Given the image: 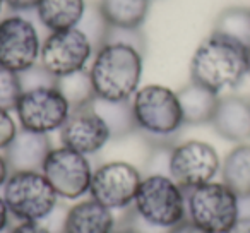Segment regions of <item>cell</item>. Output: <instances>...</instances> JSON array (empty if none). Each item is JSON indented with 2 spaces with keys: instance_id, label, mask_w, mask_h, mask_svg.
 <instances>
[{
  "instance_id": "1",
  "label": "cell",
  "mask_w": 250,
  "mask_h": 233,
  "mask_svg": "<svg viewBox=\"0 0 250 233\" xmlns=\"http://www.w3.org/2000/svg\"><path fill=\"white\" fill-rule=\"evenodd\" d=\"M144 53L125 43H103L89 64V79L98 100L130 101L141 87Z\"/></svg>"
},
{
  "instance_id": "2",
  "label": "cell",
  "mask_w": 250,
  "mask_h": 233,
  "mask_svg": "<svg viewBox=\"0 0 250 233\" xmlns=\"http://www.w3.org/2000/svg\"><path fill=\"white\" fill-rule=\"evenodd\" d=\"M247 74V46L211 33L190 59V81L223 94L242 84Z\"/></svg>"
},
{
  "instance_id": "3",
  "label": "cell",
  "mask_w": 250,
  "mask_h": 233,
  "mask_svg": "<svg viewBox=\"0 0 250 233\" xmlns=\"http://www.w3.org/2000/svg\"><path fill=\"white\" fill-rule=\"evenodd\" d=\"M137 132L153 146H173V139L185 126L177 91L163 84H147L130 98Z\"/></svg>"
},
{
  "instance_id": "4",
  "label": "cell",
  "mask_w": 250,
  "mask_h": 233,
  "mask_svg": "<svg viewBox=\"0 0 250 233\" xmlns=\"http://www.w3.org/2000/svg\"><path fill=\"white\" fill-rule=\"evenodd\" d=\"M132 212L144 225L165 233L187 219V191L168 173H147L134 199Z\"/></svg>"
},
{
  "instance_id": "5",
  "label": "cell",
  "mask_w": 250,
  "mask_h": 233,
  "mask_svg": "<svg viewBox=\"0 0 250 233\" xmlns=\"http://www.w3.org/2000/svg\"><path fill=\"white\" fill-rule=\"evenodd\" d=\"M12 219L43 223L55 212L60 197L40 170L11 171L0 189Z\"/></svg>"
},
{
  "instance_id": "6",
  "label": "cell",
  "mask_w": 250,
  "mask_h": 233,
  "mask_svg": "<svg viewBox=\"0 0 250 233\" xmlns=\"http://www.w3.org/2000/svg\"><path fill=\"white\" fill-rule=\"evenodd\" d=\"M240 218V197L221 180L187 191V219L208 233H228Z\"/></svg>"
},
{
  "instance_id": "7",
  "label": "cell",
  "mask_w": 250,
  "mask_h": 233,
  "mask_svg": "<svg viewBox=\"0 0 250 233\" xmlns=\"http://www.w3.org/2000/svg\"><path fill=\"white\" fill-rule=\"evenodd\" d=\"M70 111L72 106L57 83L22 89L21 98L14 108L21 129L46 136L62 129Z\"/></svg>"
},
{
  "instance_id": "8",
  "label": "cell",
  "mask_w": 250,
  "mask_h": 233,
  "mask_svg": "<svg viewBox=\"0 0 250 233\" xmlns=\"http://www.w3.org/2000/svg\"><path fill=\"white\" fill-rule=\"evenodd\" d=\"M96 46L81 28L48 33L42 45L40 65L53 77L62 79L86 70L93 60Z\"/></svg>"
},
{
  "instance_id": "9",
  "label": "cell",
  "mask_w": 250,
  "mask_h": 233,
  "mask_svg": "<svg viewBox=\"0 0 250 233\" xmlns=\"http://www.w3.org/2000/svg\"><path fill=\"white\" fill-rule=\"evenodd\" d=\"M219 171L221 158L212 144L190 139L170 148L167 173L185 191L216 180Z\"/></svg>"
},
{
  "instance_id": "10",
  "label": "cell",
  "mask_w": 250,
  "mask_h": 233,
  "mask_svg": "<svg viewBox=\"0 0 250 233\" xmlns=\"http://www.w3.org/2000/svg\"><path fill=\"white\" fill-rule=\"evenodd\" d=\"M141 182L143 173L132 163L106 161L94 168L87 195L111 211H125L132 209Z\"/></svg>"
},
{
  "instance_id": "11",
  "label": "cell",
  "mask_w": 250,
  "mask_h": 233,
  "mask_svg": "<svg viewBox=\"0 0 250 233\" xmlns=\"http://www.w3.org/2000/svg\"><path fill=\"white\" fill-rule=\"evenodd\" d=\"M93 171L94 168L89 156L65 146L52 148L42 167V173L50 182L53 191L65 201H79L89 194Z\"/></svg>"
},
{
  "instance_id": "12",
  "label": "cell",
  "mask_w": 250,
  "mask_h": 233,
  "mask_svg": "<svg viewBox=\"0 0 250 233\" xmlns=\"http://www.w3.org/2000/svg\"><path fill=\"white\" fill-rule=\"evenodd\" d=\"M42 45L31 19L19 14L0 19V65L18 74L26 72L40 64Z\"/></svg>"
},
{
  "instance_id": "13",
  "label": "cell",
  "mask_w": 250,
  "mask_h": 233,
  "mask_svg": "<svg viewBox=\"0 0 250 233\" xmlns=\"http://www.w3.org/2000/svg\"><path fill=\"white\" fill-rule=\"evenodd\" d=\"M59 134L62 146L77 151L84 156L98 154L113 139L110 127L96 111L93 103L74 108Z\"/></svg>"
},
{
  "instance_id": "14",
  "label": "cell",
  "mask_w": 250,
  "mask_h": 233,
  "mask_svg": "<svg viewBox=\"0 0 250 233\" xmlns=\"http://www.w3.org/2000/svg\"><path fill=\"white\" fill-rule=\"evenodd\" d=\"M218 136L229 143L250 141V100L238 94H221L211 120Z\"/></svg>"
},
{
  "instance_id": "15",
  "label": "cell",
  "mask_w": 250,
  "mask_h": 233,
  "mask_svg": "<svg viewBox=\"0 0 250 233\" xmlns=\"http://www.w3.org/2000/svg\"><path fill=\"white\" fill-rule=\"evenodd\" d=\"M117 228L115 211L91 197L74 202L62 223V233H113Z\"/></svg>"
},
{
  "instance_id": "16",
  "label": "cell",
  "mask_w": 250,
  "mask_h": 233,
  "mask_svg": "<svg viewBox=\"0 0 250 233\" xmlns=\"http://www.w3.org/2000/svg\"><path fill=\"white\" fill-rule=\"evenodd\" d=\"M52 141H50V136H46V134L19 129L14 141L9 144L4 154L11 171H42V167L45 163L48 153L52 151Z\"/></svg>"
},
{
  "instance_id": "17",
  "label": "cell",
  "mask_w": 250,
  "mask_h": 233,
  "mask_svg": "<svg viewBox=\"0 0 250 233\" xmlns=\"http://www.w3.org/2000/svg\"><path fill=\"white\" fill-rule=\"evenodd\" d=\"M38 21L50 33L79 28L86 16V0H42L35 9Z\"/></svg>"
},
{
  "instance_id": "18",
  "label": "cell",
  "mask_w": 250,
  "mask_h": 233,
  "mask_svg": "<svg viewBox=\"0 0 250 233\" xmlns=\"http://www.w3.org/2000/svg\"><path fill=\"white\" fill-rule=\"evenodd\" d=\"M177 94L178 100H180L182 111H184L185 126L211 124L221 94H216L214 91L208 89V87L201 86L194 81L180 87Z\"/></svg>"
},
{
  "instance_id": "19",
  "label": "cell",
  "mask_w": 250,
  "mask_h": 233,
  "mask_svg": "<svg viewBox=\"0 0 250 233\" xmlns=\"http://www.w3.org/2000/svg\"><path fill=\"white\" fill-rule=\"evenodd\" d=\"M96 7L110 28H143L151 0H98Z\"/></svg>"
},
{
  "instance_id": "20",
  "label": "cell",
  "mask_w": 250,
  "mask_h": 233,
  "mask_svg": "<svg viewBox=\"0 0 250 233\" xmlns=\"http://www.w3.org/2000/svg\"><path fill=\"white\" fill-rule=\"evenodd\" d=\"M221 182L238 197H250V144H236L221 160Z\"/></svg>"
},
{
  "instance_id": "21",
  "label": "cell",
  "mask_w": 250,
  "mask_h": 233,
  "mask_svg": "<svg viewBox=\"0 0 250 233\" xmlns=\"http://www.w3.org/2000/svg\"><path fill=\"white\" fill-rule=\"evenodd\" d=\"M212 33L223 35L229 40L242 43L243 46H250V9L247 7H226L219 12L214 21Z\"/></svg>"
},
{
  "instance_id": "22",
  "label": "cell",
  "mask_w": 250,
  "mask_h": 233,
  "mask_svg": "<svg viewBox=\"0 0 250 233\" xmlns=\"http://www.w3.org/2000/svg\"><path fill=\"white\" fill-rule=\"evenodd\" d=\"M93 105L98 113L104 119V122L108 124L113 139L115 137H124L132 132H137L130 101H104L96 98L93 101Z\"/></svg>"
},
{
  "instance_id": "23",
  "label": "cell",
  "mask_w": 250,
  "mask_h": 233,
  "mask_svg": "<svg viewBox=\"0 0 250 233\" xmlns=\"http://www.w3.org/2000/svg\"><path fill=\"white\" fill-rule=\"evenodd\" d=\"M57 86L60 87L63 96L69 100L72 110L93 103L94 98H96L87 69L76 74H70V76L62 77V79H57Z\"/></svg>"
},
{
  "instance_id": "24",
  "label": "cell",
  "mask_w": 250,
  "mask_h": 233,
  "mask_svg": "<svg viewBox=\"0 0 250 233\" xmlns=\"http://www.w3.org/2000/svg\"><path fill=\"white\" fill-rule=\"evenodd\" d=\"M21 94V76L7 67L0 65V110L14 111Z\"/></svg>"
},
{
  "instance_id": "25",
  "label": "cell",
  "mask_w": 250,
  "mask_h": 233,
  "mask_svg": "<svg viewBox=\"0 0 250 233\" xmlns=\"http://www.w3.org/2000/svg\"><path fill=\"white\" fill-rule=\"evenodd\" d=\"M103 43H125L139 48L144 53L146 50V36L143 28H110L108 26Z\"/></svg>"
},
{
  "instance_id": "26",
  "label": "cell",
  "mask_w": 250,
  "mask_h": 233,
  "mask_svg": "<svg viewBox=\"0 0 250 233\" xmlns=\"http://www.w3.org/2000/svg\"><path fill=\"white\" fill-rule=\"evenodd\" d=\"M19 124L12 111L0 110V151L4 153L9 148V144L14 141L16 134L19 132Z\"/></svg>"
},
{
  "instance_id": "27",
  "label": "cell",
  "mask_w": 250,
  "mask_h": 233,
  "mask_svg": "<svg viewBox=\"0 0 250 233\" xmlns=\"http://www.w3.org/2000/svg\"><path fill=\"white\" fill-rule=\"evenodd\" d=\"M9 233H53L48 226H45L43 223H36V221H22V223H16Z\"/></svg>"
},
{
  "instance_id": "28",
  "label": "cell",
  "mask_w": 250,
  "mask_h": 233,
  "mask_svg": "<svg viewBox=\"0 0 250 233\" xmlns=\"http://www.w3.org/2000/svg\"><path fill=\"white\" fill-rule=\"evenodd\" d=\"M5 5L9 9L16 12H22V11H31V9H36L42 0H4Z\"/></svg>"
},
{
  "instance_id": "29",
  "label": "cell",
  "mask_w": 250,
  "mask_h": 233,
  "mask_svg": "<svg viewBox=\"0 0 250 233\" xmlns=\"http://www.w3.org/2000/svg\"><path fill=\"white\" fill-rule=\"evenodd\" d=\"M11 221H12V216L9 212V208L5 204L4 197L0 194V233H9L11 230Z\"/></svg>"
},
{
  "instance_id": "30",
  "label": "cell",
  "mask_w": 250,
  "mask_h": 233,
  "mask_svg": "<svg viewBox=\"0 0 250 233\" xmlns=\"http://www.w3.org/2000/svg\"><path fill=\"white\" fill-rule=\"evenodd\" d=\"M165 233H208L204 232L202 228H199V226H195L192 221H188V219H185V221H182L180 225L173 226V228H170L168 232Z\"/></svg>"
},
{
  "instance_id": "31",
  "label": "cell",
  "mask_w": 250,
  "mask_h": 233,
  "mask_svg": "<svg viewBox=\"0 0 250 233\" xmlns=\"http://www.w3.org/2000/svg\"><path fill=\"white\" fill-rule=\"evenodd\" d=\"M228 233H250V216H240Z\"/></svg>"
},
{
  "instance_id": "32",
  "label": "cell",
  "mask_w": 250,
  "mask_h": 233,
  "mask_svg": "<svg viewBox=\"0 0 250 233\" xmlns=\"http://www.w3.org/2000/svg\"><path fill=\"white\" fill-rule=\"evenodd\" d=\"M9 175H11V168H9V163H7V160H5V154L0 151V189L4 187Z\"/></svg>"
},
{
  "instance_id": "33",
  "label": "cell",
  "mask_w": 250,
  "mask_h": 233,
  "mask_svg": "<svg viewBox=\"0 0 250 233\" xmlns=\"http://www.w3.org/2000/svg\"><path fill=\"white\" fill-rule=\"evenodd\" d=\"M113 233H143V232L137 230L136 226H118Z\"/></svg>"
},
{
  "instance_id": "34",
  "label": "cell",
  "mask_w": 250,
  "mask_h": 233,
  "mask_svg": "<svg viewBox=\"0 0 250 233\" xmlns=\"http://www.w3.org/2000/svg\"><path fill=\"white\" fill-rule=\"evenodd\" d=\"M247 74L250 76V46L247 48Z\"/></svg>"
},
{
  "instance_id": "35",
  "label": "cell",
  "mask_w": 250,
  "mask_h": 233,
  "mask_svg": "<svg viewBox=\"0 0 250 233\" xmlns=\"http://www.w3.org/2000/svg\"><path fill=\"white\" fill-rule=\"evenodd\" d=\"M4 5H5V2L4 0H0V12H2V7H4Z\"/></svg>"
}]
</instances>
